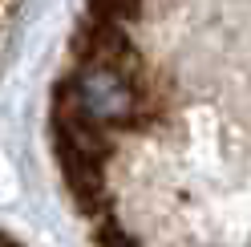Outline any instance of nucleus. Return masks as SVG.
<instances>
[{
    "label": "nucleus",
    "mask_w": 251,
    "mask_h": 247,
    "mask_svg": "<svg viewBox=\"0 0 251 247\" xmlns=\"http://www.w3.org/2000/svg\"><path fill=\"white\" fill-rule=\"evenodd\" d=\"M93 243L98 247H138V239L118 223V215L114 211H105L98 215V227H93Z\"/></svg>",
    "instance_id": "3"
},
{
    "label": "nucleus",
    "mask_w": 251,
    "mask_h": 247,
    "mask_svg": "<svg viewBox=\"0 0 251 247\" xmlns=\"http://www.w3.org/2000/svg\"><path fill=\"white\" fill-rule=\"evenodd\" d=\"M73 61H77V65L118 69L122 77H130V81H142V77H146L142 53L134 49V41L126 37V28L122 25H105V21H85V28H77V37H73Z\"/></svg>",
    "instance_id": "1"
},
{
    "label": "nucleus",
    "mask_w": 251,
    "mask_h": 247,
    "mask_svg": "<svg viewBox=\"0 0 251 247\" xmlns=\"http://www.w3.org/2000/svg\"><path fill=\"white\" fill-rule=\"evenodd\" d=\"M142 17V0H89V21H105V25H134Z\"/></svg>",
    "instance_id": "2"
}]
</instances>
